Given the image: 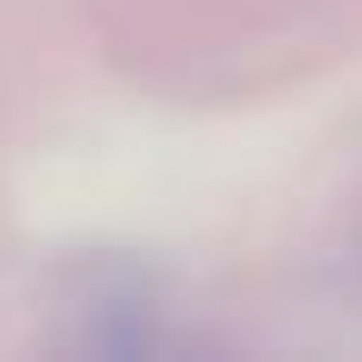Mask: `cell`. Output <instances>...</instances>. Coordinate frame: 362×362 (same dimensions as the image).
Segmentation results:
<instances>
[]
</instances>
